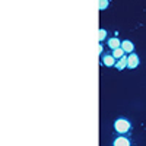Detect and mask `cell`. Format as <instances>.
Listing matches in <instances>:
<instances>
[{
  "instance_id": "1",
  "label": "cell",
  "mask_w": 146,
  "mask_h": 146,
  "mask_svg": "<svg viewBox=\"0 0 146 146\" xmlns=\"http://www.w3.org/2000/svg\"><path fill=\"white\" fill-rule=\"evenodd\" d=\"M114 130L120 135H124V133H129L131 130V123L127 118H117L114 121Z\"/></svg>"
},
{
  "instance_id": "2",
  "label": "cell",
  "mask_w": 146,
  "mask_h": 146,
  "mask_svg": "<svg viewBox=\"0 0 146 146\" xmlns=\"http://www.w3.org/2000/svg\"><path fill=\"white\" fill-rule=\"evenodd\" d=\"M140 63V60H139V56L136 53H130L127 56V69H136Z\"/></svg>"
},
{
  "instance_id": "3",
  "label": "cell",
  "mask_w": 146,
  "mask_h": 146,
  "mask_svg": "<svg viewBox=\"0 0 146 146\" xmlns=\"http://www.w3.org/2000/svg\"><path fill=\"white\" fill-rule=\"evenodd\" d=\"M115 57L113 56V54H102V57H101V63L104 64V66H107V67H113V66H115Z\"/></svg>"
},
{
  "instance_id": "4",
  "label": "cell",
  "mask_w": 146,
  "mask_h": 146,
  "mask_svg": "<svg viewBox=\"0 0 146 146\" xmlns=\"http://www.w3.org/2000/svg\"><path fill=\"white\" fill-rule=\"evenodd\" d=\"M121 48H123L126 53H133L135 51V44L130 40H124V41H121Z\"/></svg>"
},
{
  "instance_id": "5",
  "label": "cell",
  "mask_w": 146,
  "mask_h": 146,
  "mask_svg": "<svg viewBox=\"0 0 146 146\" xmlns=\"http://www.w3.org/2000/svg\"><path fill=\"white\" fill-rule=\"evenodd\" d=\"M113 145H114V146H130L131 142H130L127 137H124V136H118V137L113 142Z\"/></svg>"
},
{
  "instance_id": "6",
  "label": "cell",
  "mask_w": 146,
  "mask_h": 146,
  "mask_svg": "<svg viewBox=\"0 0 146 146\" xmlns=\"http://www.w3.org/2000/svg\"><path fill=\"white\" fill-rule=\"evenodd\" d=\"M115 69H117V70H124V69H127V56H126V54L117 60Z\"/></svg>"
},
{
  "instance_id": "7",
  "label": "cell",
  "mask_w": 146,
  "mask_h": 146,
  "mask_svg": "<svg viewBox=\"0 0 146 146\" xmlns=\"http://www.w3.org/2000/svg\"><path fill=\"white\" fill-rule=\"evenodd\" d=\"M108 47L111 48V50H114V48H118V47H121V41L117 38V36H113V38L108 40Z\"/></svg>"
},
{
  "instance_id": "8",
  "label": "cell",
  "mask_w": 146,
  "mask_h": 146,
  "mask_svg": "<svg viewBox=\"0 0 146 146\" xmlns=\"http://www.w3.org/2000/svg\"><path fill=\"white\" fill-rule=\"evenodd\" d=\"M124 54H126V51H124L121 47H118V48H114V50H113V56H114L117 60H118L120 57H123Z\"/></svg>"
},
{
  "instance_id": "9",
  "label": "cell",
  "mask_w": 146,
  "mask_h": 146,
  "mask_svg": "<svg viewBox=\"0 0 146 146\" xmlns=\"http://www.w3.org/2000/svg\"><path fill=\"white\" fill-rule=\"evenodd\" d=\"M110 6V0H100V10H105Z\"/></svg>"
},
{
  "instance_id": "10",
  "label": "cell",
  "mask_w": 146,
  "mask_h": 146,
  "mask_svg": "<svg viewBox=\"0 0 146 146\" xmlns=\"http://www.w3.org/2000/svg\"><path fill=\"white\" fill-rule=\"evenodd\" d=\"M105 38H107V29L101 28V29H100V41L102 42V41H104Z\"/></svg>"
},
{
  "instance_id": "11",
  "label": "cell",
  "mask_w": 146,
  "mask_h": 146,
  "mask_svg": "<svg viewBox=\"0 0 146 146\" xmlns=\"http://www.w3.org/2000/svg\"><path fill=\"white\" fill-rule=\"evenodd\" d=\"M100 53H101V56H102V53H104V47H102V44H100Z\"/></svg>"
}]
</instances>
